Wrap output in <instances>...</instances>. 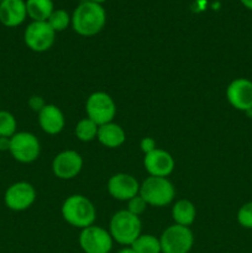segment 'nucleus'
<instances>
[{
    "instance_id": "1",
    "label": "nucleus",
    "mask_w": 252,
    "mask_h": 253,
    "mask_svg": "<svg viewBox=\"0 0 252 253\" xmlns=\"http://www.w3.org/2000/svg\"><path fill=\"white\" fill-rule=\"evenodd\" d=\"M72 27L81 36L90 37L99 34L106 24V12L101 4L81 2L72 15Z\"/></svg>"
},
{
    "instance_id": "2",
    "label": "nucleus",
    "mask_w": 252,
    "mask_h": 253,
    "mask_svg": "<svg viewBox=\"0 0 252 253\" xmlns=\"http://www.w3.org/2000/svg\"><path fill=\"white\" fill-rule=\"evenodd\" d=\"M62 216L69 225L83 230L94 225L96 210L88 198L76 194L64 200L62 205Z\"/></svg>"
},
{
    "instance_id": "3",
    "label": "nucleus",
    "mask_w": 252,
    "mask_h": 253,
    "mask_svg": "<svg viewBox=\"0 0 252 253\" xmlns=\"http://www.w3.org/2000/svg\"><path fill=\"white\" fill-rule=\"evenodd\" d=\"M142 224L140 216L131 214L127 210H120L115 212L110 220V232L114 241L123 246H131L141 235Z\"/></svg>"
},
{
    "instance_id": "4",
    "label": "nucleus",
    "mask_w": 252,
    "mask_h": 253,
    "mask_svg": "<svg viewBox=\"0 0 252 253\" xmlns=\"http://www.w3.org/2000/svg\"><path fill=\"white\" fill-rule=\"evenodd\" d=\"M147 205L166 207L175 197V189L172 183L165 177H148L140 184V193Z\"/></svg>"
},
{
    "instance_id": "5",
    "label": "nucleus",
    "mask_w": 252,
    "mask_h": 253,
    "mask_svg": "<svg viewBox=\"0 0 252 253\" xmlns=\"http://www.w3.org/2000/svg\"><path fill=\"white\" fill-rule=\"evenodd\" d=\"M162 253H189L194 245L192 230L182 225H172L160 237Z\"/></svg>"
},
{
    "instance_id": "6",
    "label": "nucleus",
    "mask_w": 252,
    "mask_h": 253,
    "mask_svg": "<svg viewBox=\"0 0 252 253\" xmlns=\"http://www.w3.org/2000/svg\"><path fill=\"white\" fill-rule=\"evenodd\" d=\"M85 111L88 119L98 126L113 123L116 115V105L109 94L104 91H95L90 94L85 104Z\"/></svg>"
},
{
    "instance_id": "7",
    "label": "nucleus",
    "mask_w": 252,
    "mask_h": 253,
    "mask_svg": "<svg viewBox=\"0 0 252 253\" xmlns=\"http://www.w3.org/2000/svg\"><path fill=\"white\" fill-rule=\"evenodd\" d=\"M9 152L20 163H32L39 158L41 152L40 141L31 132L21 131L10 138Z\"/></svg>"
},
{
    "instance_id": "8",
    "label": "nucleus",
    "mask_w": 252,
    "mask_h": 253,
    "mask_svg": "<svg viewBox=\"0 0 252 253\" xmlns=\"http://www.w3.org/2000/svg\"><path fill=\"white\" fill-rule=\"evenodd\" d=\"M56 32L47 21H32L26 27L24 41L34 52H46L53 46Z\"/></svg>"
},
{
    "instance_id": "9",
    "label": "nucleus",
    "mask_w": 252,
    "mask_h": 253,
    "mask_svg": "<svg viewBox=\"0 0 252 253\" xmlns=\"http://www.w3.org/2000/svg\"><path fill=\"white\" fill-rule=\"evenodd\" d=\"M113 242L110 232L95 225L83 229L79 235V245L84 253H110Z\"/></svg>"
},
{
    "instance_id": "10",
    "label": "nucleus",
    "mask_w": 252,
    "mask_h": 253,
    "mask_svg": "<svg viewBox=\"0 0 252 253\" xmlns=\"http://www.w3.org/2000/svg\"><path fill=\"white\" fill-rule=\"evenodd\" d=\"M36 200V190L30 183L16 182L10 185L4 195V203L12 211H24Z\"/></svg>"
},
{
    "instance_id": "11",
    "label": "nucleus",
    "mask_w": 252,
    "mask_h": 253,
    "mask_svg": "<svg viewBox=\"0 0 252 253\" xmlns=\"http://www.w3.org/2000/svg\"><path fill=\"white\" fill-rule=\"evenodd\" d=\"M227 101L236 110L250 113L252 111V82L246 78L234 79L227 85Z\"/></svg>"
},
{
    "instance_id": "12",
    "label": "nucleus",
    "mask_w": 252,
    "mask_h": 253,
    "mask_svg": "<svg viewBox=\"0 0 252 253\" xmlns=\"http://www.w3.org/2000/svg\"><path fill=\"white\" fill-rule=\"evenodd\" d=\"M83 168V158L77 151L67 150L58 153L52 162L53 174L59 179H73Z\"/></svg>"
},
{
    "instance_id": "13",
    "label": "nucleus",
    "mask_w": 252,
    "mask_h": 253,
    "mask_svg": "<svg viewBox=\"0 0 252 253\" xmlns=\"http://www.w3.org/2000/svg\"><path fill=\"white\" fill-rule=\"evenodd\" d=\"M108 192L114 199L128 202L140 193V183L131 174L118 173L109 179Z\"/></svg>"
},
{
    "instance_id": "14",
    "label": "nucleus",
    "mask_w": 252,
    "mask_h": 253,
    "mask_svg": "<svg viewBox=\"0 0 252 253\" xmlns=\"http://www.w3.org/2000/svg\"><path fill=\"white\" fill-rule=\"evenodd\" d=\"M143 166L151 177L167 178L174 169V160L169 152L156 148L148 155H145Z\"/></svg>"
},
{
    "instance_id": "15",
    "label": "nucleus",
    "mask_w": 252,
    "mask_h": 253,
    "mask_svg": "<svg viewBox=\"0 0 252 253\" xmlns=\"http://www.w3.org/2000/svg\"><path fill=\"white\" fill-rule=\"evenodd\" d=\"M27 16L26 2L24 0H1L0 22L6 27L20 26Z\"/></svg>"
},
{
    "instance_id": "16",
    "label": "nucleus",
    "mask_w": 252,
    "mask_h": 253,
    "mask_svg": "<svg viewBox=\"0 0 252 253\" xmlns=\"http://www.w3.org/2000/svg\"><path fill=\"white\" fill-rule=\"evenodd\" d=\"M39 124L46 133L57 135L63 130L66 119L58 106L53 104H46V106L39 113Z\"/></svg>"
},
{
    "instance_id": "17",
    "label": "nucleus",
    "mask_w": 252,
    "mask_h": 253,
    "mask_svg": "<svg viewBox=\"0 0 252 253\" xmlns=\"http://www.w3.org/2000/svg\"><path fill=\"white\" fill-rule=\"evenodd\" d=\"M99 142L108 148H118L126 141V133L120 125L114 123L99 126L98 136Z\"/></svg>"
},
{
    "instance_id": "18",
    "label": "nucleus",
    "mask_w": 252,
    "mask_h": 253,
    "mask_svg": "<svg viewBox=\"0 0 252 253\" xmlns=\"http://www.w3.org/2000/svg\"><path fill=\"white\" fill-rule=\"evenodd\" d=\"M197 210L194 204L187 199L178 200L172 208V217L177 225L189 227L194 222Z\"/></svg>"
},
{
    "instance_id": "19",
    "label": "nucleus",
    "mask_w": 252,
    "mask_h": 253,
    "mask_svg": "<svg viewBox=\"0 0 252 253\" xmlns=\"http://www.w3.org/2000/svg\"><path fill=\"white\" fill-rule=\"evenodd\" d=\"M27 16L32 21H47L53 12V1L52 0H26Z\"/></svg>"
},
{
    "instance_id": "20",
    "label": "nucleus",
    "mask_w": 252,
    "mask_h": 253,
    "mask_svg": "<svg viewBox=\"0 0 252 253\" xmlns=\"http://www.w3.org/2000/svg\"><path fill=\"white\" fill-rule=\"evenodd\" d=\"M130 247L136 253H162L160 239L150 234H141Z\"/></svg>"
},
{
    "instance_id": "21",
    "label": "nucleus",
    "mask_w": 252,
    "mask_h": 253,
    "mask_svg": "<svg viewBox=\"0 0 252 253\" xmlns=\"http://www.w3.org/2000/svg\"><path fill=\"white\" fill-rule=\"evenodd\" d=\"M98 128L99 126L94 121L85 118L77 124L74 132H76L77 138L82 142H90L98 136Z\"/></svg>"
},
{
    "instance_id": "22",
    "label": "nucleus",
    "mask_w": 252,
    "mask_h": 253,
    "mask_svg": "<svg viewBox=\"0 0 252 253\" xmlns=\"http://www.w3.org/2000/svg\"><path fill=\"white\" fill-rule=\"evenodd\" d=\"M47 22L54 30V32H61L64 31L69 26V24L72 22V17L69 16V14L66 10L57 9L53 10V12L48 17Z\"/></svg>"
},
{
    "instance_id": "23",
    "label": "nucleus",
    "mask_w": 252,
    "mask_h": 253,
    "mask_svg": "<svg viewBox=\"0 0 252 253\" xmlns=\"http://www.w3.org/2000/svg\"><path fill=\"white\" fill-rule=\"evenodd\" d=\"M15 116L6 110H0V137H12L16 133Z\"/></svg>"
},
{
    "instance_id": "24",
    "label": "nucleus",
    "mask_w": 252,
    "mask_h": 253,
    "mask_svg": "<svg viewBox=\"0 0 252 253\" xmlns=\"http://www.w3.org/2000/svg\"><path fill=\"white\" fill-rule=\"evenodd\" d=\"M237 221L245 229H252V202L240 208L237 211Z\"/></svg>"
},
{
    "instance_id": "25",
    "label": "nucleus",
    "mask_w": 252,
    "mask_h": 253,
    "mask_svg": "<svg viewBox=\"0 0 252 253\" xmlns=\"http://www.w3.org/2000/svg\"><path fill=\"white\" fill-rule=\"evenodd\" d=\"M147 208V203L143 200V198L140 194H137L136 197L131 198L127 202V211H130L131 214L136 215V216H140L143 211Z\"/></svg>"
},
{
    "instance_id": "26",
    "label": "nucleus",
    "mask_w": 252,
    "mask_h": 253,
    "mask_svg": "<svg viewBox=\"0 0 252 253\" xmlns=\"http://www.w3.org/2000/svg\"><path fill=\"white\" fill-rule=\"evenodd\" d=\"M140 147H141V151H142L145 155H148V153H151L152 151H155L156 148V141L153 140L152 137H143L142 140H141V143H140Z\"/></svg>"
},
{
    "instance_id": "27",
    "label": "nucleus",
    "mask_w": 252,
    "mask_h": 253,
    "mask_svg": "<svg viewBox=\"0 0 252 253\" xmlns=\"http://www.w3.org/2000/svg\"><path fill=\"white\" fill-rule=\"evenodd\" d=\"M29 105H30V108L32 109V110L40 113V111H41L42 109L46 106V101L43 100V98H42V96L34 95V96H31V98H30Z\"/></svg>"
},
{
    "instance_id": "28",
    "label": "nucleus",
    "mask_w": 252,
    "mask_h": 253,
    "mask_svg": "<svg viewBox=\"0 0 252 253\" xmlns=\"http://www.w3.org/2000/svg\"><path fill=\"white\" fill-rule=\"evenodd\" d=\"M10 138L11 137H0V151H9L10 150Z\"/></svg>"
},
{
    "instance_id": "29",
    "label": "nucleus",
    "mask_w": 252,
    "mask_h": 253,
    "mask_svg": "<svg viewBox=\"0 0 252 253\" xmlns=\"http://www.w3.org/2000/svg\"><path fill=\"white\" fill-rule=\"evenodd\" d=\"M240 1H241V4L244 5L246 9L252 10V0H240Z\"/></svg>"
},
{
    "instance_id": "30",
    "label": "nucleus",
    "mask_w": 252,
    "mask_h": 253,
    "mask_svg": "<svg viewBox=\"0 0 252 253\" xmlns=\"http://www.w3.org/2000/svg\"><path fill=\"white\" fill-rule=\"evenodd\" d=\"M118 253H136V252L133 251L130 246H126V247H124L123 250H120Z\"/></svg>"
},
{
    "instance_id": "31",
    "label": "nucleus",
    "mask_w": 252,
    "mask_h": 253,
    "mask_svg": "<svg viewBox=\"0 0 252 253\" xmlns=\"http://www.w3.org/2000/svg\"><path fill=\"white\" fill-rule=\"evenodd\" d=\"M88 1L96 2V4H103V2H104V1H106V0H88Z\"/></svg>"
}]
</instances>
